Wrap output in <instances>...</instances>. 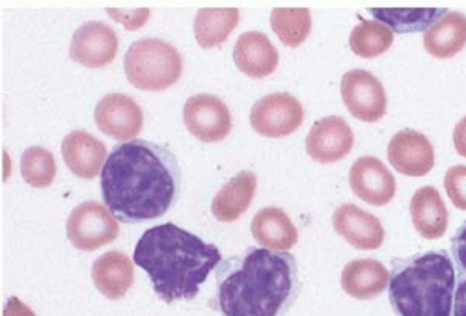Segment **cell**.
<instances>
[{
	"label": "cell",
	"mask_w": 466,
	"mask_h": 316,
	"mask_svg": "<svg viewBox=\"0 0 466 316\" xmlns=\"http://www.w3.org/2000/svg\"><path fill=\"white\" fill-rule=\"evenodd\" d=\"M181 170L170 149L146 142H124L108 154L101 172L106 209L124 223H142L168 212L179 193Z\"/></svg>",
	"instance_id": "obj_1"
},
{
	"label": "cell",
	"mask_w": 466,
	"mask_h": 316,
	"mask_svg": "<svg viewBox=\"0 0 466 316\" xmlns=\"http://www.w3.org/2000/svg\"><path fill=\"white\" fill-rule=\"evenodd\" d=\"M299 292V264L289 252L252 248L218 270L217 303L224 316H282Z\"/></svg>",
	"instance_id": "obj_2"
},
{
	"label": "cell",
	"mask_w": 466,
	"mask_h": 316,
	"mask_svg": "<svg viewBox=\"0 0 466 316\" xmlns=\"http://www.w3.org/2000/svg\"><path fill=\"white\" fill-rule=\"evenodd\" d=\"M133 261L147 273L157 296L176 303L197 298L222 255L215 244L204 242L197 234L163 223L140 236Z\"/></svg>",
	"instance_id": "obj_3"
},
{
	"label": "cell",
	"mask_w": 466,
	"mask_h": 316,
	"mask_svg": "<svg viewBox=\"0 0 466 316\" xmlns=\"http://www.w3.org/2000/svg\"><path fill=\"white\" fill-rule=\"evenodd\" d=\"M455 266L446 252L394 261L388 294L398 316H451Z\"/></svg>",
	"instance_id": "obj_4"
},
{
	"label": "cell",
	"mask_w": 466,
	"mask_h": 316,
	"mask_svg": "<svg viewBox=\"0 0 466 316\" xmlns=\"http://www.w3.org/2000/svg\"><path fill=\"white\" fill-rule=\"evenodd\" d=\"M127 81L144 92H163L174 86L183 73L179 51L159 37L135 42L124 60Z\"/></svg>",
	"instance_id": "obj_5"
},
{
	"label": "cell",
	"mask_w": 466,
	"mask_h": 316,
	"mask_svg": "<svg viewBox=\"0 0 466 316\" xmlns=\"http://www.w3.org/2000/svg\"><path fill=\"white\" fill-rule=\"evenodd\" d=\"M67 239L83 252L99 250L118 239L120 223L114 214L97 202H85L75 207L67 218Z\"/></svg>",
	"instance_id": "obj_6"
},
{
	"label": "cell",
	"mask_w": 466,
	"mask_h": 316,
	"mask_svg": "<svg viewBox=\"0 0 466 316\" xmlns=\"http://www.w3.org/2000/svg\"><path fill=\"white\" fill-rule=\"evenodd\" d=\"M304 108L289 94H270L259 99L250 112L252 129L265 138H284L300 129Z\"/></svg>",
	"instance_id": "obj_7"
},
{
	"label": "cell",
	"mask_w": 466,
	"mask_h": 316,
	"mask_svg": "<svg viewBox=\"0 0 466 316\" xmlns=\"http://www.w3.org/2000/svg\"><path fill=\"white\" fill-rule=\"evenodd\" d=\"M341 99L353 117L377 123L386 114L388 99L379 78L364 69H353L341 78Z\"/></svg>",
	"instance_id": "obj_8"
},
{
	"label": "cell",
	"mask_w": 466,
	"mask_h": 316,
	"mask_svg": "<svg viewBox=\"0 0 466 316\" xmlns=\"http://www.w3.org/2000/svg\"><path fill=\"white\" fill-rule=\"evenodd\" d=\"M183 120L188 133L204 143L222 142L231 131V112L215 95H192L183 108Z\"/></svg>",
	"instance_id": "obj_9"
},
{
	"label": "cell",
	"mask_w": 466,
	"mask_h": 316,
	"mask_svg": "<svg viewBox=\"0 0 466 316\" xmlns=\"http://www.w3.org/2000/svg\"><path fill=\"white\" fill-rule=\"evenodd\" d=\"M94 120L103 134L127 142L137 138L144 125L142 108L133 97L124 94L105 95L96 106Z\"/></svg>",
	"instance_id": "obj_10"
},
{
	"label": "cell",
	"mask_w": 466,
	"mask_h": 316,
	"mask_svg": "<svg viewBox=\"0 0 466 316\" xmlns=\"http://www.w3.org/2000/svg\"><path fill=\"white\" fill-rule=\"evenodd\" d=\"M118 53V35L114 28L99 21H88L76 28L71 39L69 56L85 67H105Z\"/></svg>",
	"instance_id": "obj_11"
},
{
	"label": "cell",
	"mask_w": 466,
	"mask_h": 316,
	"mask_svg": "<svg viewBox=\"0 0 466 316\" xmlns=\"http://www.w3.org/2000/svg\"><path fill=\"white\" fill-rule=\"evenodd\" d=\"M355 134L338 115H329L314 123L306 136V153L319 164H332L351 153Z\"/></svg>",
	"instance_id": "obj_12"
},
{
	"label": "cell",
	"mask_w": 466,
	"mask_h": 316,
	"mask_svg": "<svg viewBox=\"0 0 466 316\" xmlns=\"http://www.w3.org/2000/svg\"><path fill=\"white\" fill-rule=\"evenodd\" d=\"M349 184L357 197L373 207H384L396 197V179L379 158L362 156L349 172Z\"/></svg>",
	"instance_id": "obj_13"
},
{
	"label": "cell",
	"mask_w": 466,
	"mask_h": 316,
	"mask_svg": "<svg viewBox=\"0 0 466 316\" xmlns=\"http://www.w3.org/2000/svg\"><path fill=\"white\" fill-rule=\"evenodd\" d=\"M388 161L409 177H423L435 168V147L425 134L405 129L388 143Z\"/></svg>",
	"instance_id": "obj_14"
},
{
	"label": "cell",
	"mask_w": 466,
	"mask_h": 316,
	"mask_svg": "<svg viewBox=\"0 0 466 316\" xmlns=\"http://www.w3.org/2000/svg\"><path fill=\"white\" fill-rule=\"evenodd\" d=\"M336 232L357 250H379L384 242V229L377 216L353 203L339 205L332 216Z\"/></svg>",
	"instance_id": "obj_15"
},
{
	"label": "cell",
	"mask_w": 466,
	"mask_h": 316,
	"mask_svg": "<svg viewBox=\"0 0 466 316\" xmlns=\"http://www.w3.org/2000/svg\"><path fill=\"white\" fill-rule=\"evenodd\" d=\"M62 156L75 177L94 179L108 158L106 145L85 131H73L62 142Z\"/></svg>",
	"instance_id": "obj_16"
},
{
	"label": "cell",
	"mask_w": 466,
	"mask_h": 316,
	"mask_svg": "<svg viewBox=\"0 0 466 316\" xmlns=\"http://www.w3.org/2000/svg\"><path fill=\"white\" fill-rule=\"evenodd\" d=\"M233 62L250 78H265L279 67V51L263 32H245L236 47Z\"/></svg>",
	"instance_id": "obj_17"
},
{
	"label": "cell",
	"mask_w": 466,
	"mask_h": 316,
	"mask_svg": "<svg viewBox=\"0 0 466 316\" xmlns=\"http://www.w3.org/2000/svg\"><path fill=\"white\" fill-rule=\"evenodd\" d=\"M412 225L427 241H437L446 234L450 216L437 188L421 186L410 200Z\"/></svg>",
	"instance_id": "obj_18"
},
{
	"label": "cell",
	"mask_w": 466,
	"mask_h": 316,
	"mask_svg": "<svg viewBox=\"0 0 466 316\" xmlns=\"http://www.w3.org/2000/svg\"><path fill=\"white\" fill-rule=\"evenodd\" d=\"M96 289L108 300H122L135 281L131 259L122 252H108L96 259L92 266Z\"/></svg>",
	"instance_id": "obj_19"
},
{
	"label": "cell",
	"mask_w": 466,
	"mask_h": 316,
	"mask_svg": "<svg viewBox=\"0 0 466 316\" xmlns=\"http://www.w3.org/2000/svg\"><path fill=\"white\" fill-rule=\"evenodd\" d=\"M258 179L252 172H239L233 175L215 195L211 212L218 222L229 223L239 220L250 207L256 195Z\"/></svg>",
	"instance_id": "obj_20"
},
{
	"label": "cell",
	"mask_w": 466,
	"mask_h": 316,
	"mask_svg": "<svg viewBox=\"0 0 466 316\" xmlns=\"http://www.w3.org/2000/svg\"><path fill=\"white\" fill-rule=\"evenodd\" d=\"M390 283V273L375 259H355L341 272V289L355 300H371Z\"/></svg>",
	"instance_id": "obj_21"
},
{
	"label": "cell",
	"mask_w": 466,
	"mask_h": 316,
	"mask_svg": "<svg viewBox=\"0 0 466 316\" xmlns=\"http://www.w3.org/2000/svg\"><path fill=\"white\" fill-rule=\"evenodd\" d=\"M250 229L256 242L273 252H289L299 241L295 223L282 209L277 207L261 209L254 216Z\"/></svg>",
	"instance_id": "obj_22"
},
{
	"label": "cell",
	"mask_w": 466,
	"mask_h": 316,
	"mask_svg": "<svg viewBox=\"0 0 466 316\" xmlns=\"http://www.w3.org/2000/svg\"><path fill=\"white\" fill-rule=\"evenodd\" d=\"M423 47L441 60L457 56L466 47V15L448 12L423 34Z\"/></svg>",
	"instance_id": "obj_23"
},
{
	"label": "cell",
	"mask_w": 466,
	"mask_h": 316,
	"mask_svg": "<svg viewBox=\"0 0 466 316\" xmlns=\"http://www.w3.org/2000/svg\"><path fill=\"white\" fill-rule=\"evenodd\" d=\"M238 8H202L194 19V35L202 49L220 47L239 25Z\"/></svg>",
	"instance_id": "obj_24"
},
{
	"label": "cell",
	"mask_w": 466,
	"mask_h": 316,
	"mask_svg": "<svg viewBox=\"0 0 466 316\" xmlns=\"http://www.w3.org/2000/svg\"><path fill=\"white\" fill-rule=\"evenodd\" d=\"M370 15H373L379 23L390 28L394 34H412V32H427L441 17L448 14L444 8H423V10H368Z\"/></svg>",
	"instance_id": "obj_25"
},
{
	"label": "cell",
	"mask_w": 466,
	"mask_h": 316,
	"mask_svg": "<svg viewBox=\"0 0 466 316\" xmlns=\"http://www.w3.org/2000/svg\"><path fill=\"white\" fill-rule=\"evenodd\" d=\"M270 28L286 47H299L312 30V14L306 8H275L270 14Z\"/></svg>",
	"instance_id": "obj_26"
},
{
	"label": "cell",
	"mask_w": 466,
	"mask_h": 316,
	"mask_svg": "<svg viewBox=\"0 0 466 316\" xmlns=\"http://www.w3.org/2000/svg\"><path fill=\"white\" fill-rule=\"evenodd\" d=\"M394 44V32L379 21H362L349 37L351 51L360 58H377Z\"/></svg>",
	"instance_id": "obj_27"
},
{
	"label": "cell",
	"mask_w": 466,
	"mask_h": 316,
	"mask_svg": "<svg viewBox=\"0 0 466 316\" xmlns=\"http://www.w3.org/2000/svg\"><path fill=\"white\" fill-rule=\"evenodd\" d=\"M21 175L34 188H47L56 177V163L51 151L44 147H28L21 154Z\"/></svg>",
	"instance_id": "obj_28"
},
{
	"label": "cell",
	"mask_w": 466,
	"mask_h": 316,
	"mask_svg": "<svg viewBox=\"0 0 466 316\" xmlns=\"http://www.w3.org/2000/svg\"><path fill=\"white\" fill-rule=\"evenodd\" d=\"M444 188L451 203L466 211V166H453L444 175Z\"/></svg>",
	"instance_id": "obj_29"
},
{
	"label": "cell",
	"mask_w": 466,
	"mask_h": 316,
	"mask_svg": "<svg viewBox=\"0 0 466 316\" xmlns=\"http://www.w3.org/2000/svg\"><path fill=\"white\" fill-rule=\"evenodd\" d=\"M108 15H112L114 19H118V23L126 25L129 30H135V28H140L146 25L147 17H149V10H106Z\"/></svg>",
	"instance_id": "obj_30"
},
{
	"label": "cell",
	"mask_w": 466,
	"mask_h": 316,
	"mask_svg": "<svg viewBox=\"0 0 466 316\" xmlns=\"http://www.w3.org/2000/svg\"><path fill=\"white\" fill-rule=\"evenodd\" d=\"M451 253H453V259L459 264L461 272L466 273V222L457 229V232L453 236Z\"/></svg>",
	"instance_id": "obj_31"
},
{
	"label": "cell",
	"mask_w": 466,
	"mask_h": 316,
	"mask_svg": "<svg viewBox=\"0 0 466 316\" xmlns=\"http://www.w3.org/2000/svg\"><path fill=\"white\" fill-rule=\"evenodd\" d=\"M3 316H35V312L26 303H23L19 298H10L5 307Z\"/></svg>",
	"instance_id": "obj_32"
},
{
	"label": "cell",
	"mask_w": 466,
	"mask_h": 316,
	"mask_svg": "<svg viewBox=\"0 0 466 316\" xmlns=\"http://www.w3.org/2000/svg\"><path fill=\"white\" fill-rule=\"evenodd\" d=\"M453 145H455V151H457L461 156L466 158V115L455 125V131H453Z\"/></svg>",
	"instance_id": "obj_33"
},
{
	"label": "cell",
	"mask_w": 466,
	"mask_h": 316,
	"mask_svg": "<svg viewBox=\"0 0 466 316\" xmlns=\"http://www.w3.org/2000/svg\"><path fill=\"white\" fill-rule=\"evenodd\" d=\"M453 316H466V280H462L455 289Z\"/></svg>",
	"instance_id": "obj_34"
}]
</instances>
